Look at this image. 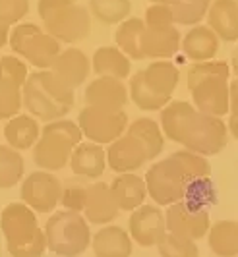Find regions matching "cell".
<instances>
[{
  "label": "cell",
  "instance_id": "obj_1",
  "mask_svg": "<svg viewBox=\"0 0 238 257\" xmlns=\"http://www.w3.org/2000/svg\"><path fill=\"white\" fill-rule=\"evenodd\" d=\"M163 134L184 149L203 157L221 153L226 147L228 128L217 116L199 112L192 103L171 101L161 110Z\"/></svg>",
  "mask_w": 238,
  "mask_h": 257
},
{
  "label": "cell",
  "instance_id": "obj_2",
  "mask_svg": "<svg viewBox=\"0 0 238 257\" xmlns=\"http://www.w3.org/2000/svg\"><path fill=\"white\" fill-rule=\"evenodd\" d=\"M24 106L45 122L60 120L74 106V87H70L53 70L33 72L24 85Z\"/></svg>",
  "mask_w": 238,
  "mask_h": 257
},
{
  "label": "cell",
  "instance_id": "obj_3",
  "mask_svg": "<svg viewBox=\"0 0 238 257\" xmlns=\"http://www.w3.org/2000/svg\"><path fill=\"white\" fill-rule=\"evenodd\" d=\"M81 128L72 120L47 122L41 130L39 142L33 147V161L47 172L62 170L70 163L72 151L81 143Z\"/></svg>",
  "mask_w": 238,
  "mask_h": 257
},
{
  "label": "cell",
  "instance_id": "obj_4",
  "mask_svg": "<svg viewBox=\"0 0 238 257\" xmlns=\"http://www.w3.org/2000/svg\"><path fill=\"white\" fill-rule=\"evenodd\" d=\"M39 16L43 27L56 41L78 43L91 31L89 10L76 0H39Z\"/></svg>",
  "mask_w": 238,
  "mask_h": 257
},
{
  "label": "cell",
  "instance_id": "obj_5",
  "mask_svg": "<svg viewBox=\"0 0 238 257\" xmlns=\"http://www.w3.org/2000/svg\"><path fill=\"white\" fill-rule=\"evenodd\" d=\"M49 249L60 257H78L91 245V232L81 213L58 211L45 224Z\"/></svg>",
  "mask_w": 238,
  "mask_h": 257
},
{
  "label": "cell",
  "instance_id": "obj_6",
  "mask_svg": "<svg viewBox=\"0 0 238 257\" xmlns=\"http://www.w3.org/2000/svg\"><path fill=\"white\" fill-rule=\"evenodd\" d=\"M10 47L39 70H53L56 58L60 56V41L35 24L16 26L10 33Z\"/></svg>",
  "mask_w": 238,
  "mask_h": 257
},
{
  "label": "cell",
  "instance_id": "obj_7",
  "mask_svg": "<svg viewBox=\"0 0 238 257\" xmlns=\"http://www.w3.org/2000/svg\"><path fill=\"white\" fill-rule=\"evenodd\" d=\"M147 195L157 205H172L186 197L188 180L171 157L151 165L146 174Z\"/></svg>",
  "mask_w": 238,
  "mask_h": 257
},
{
  "label": "cell",
  "instance_id": "obj_8",
  "mask_svg": "<svg viewBox=\"0 0 238 257\" xmlns=\"http://www.w3.org/2000/svg\"><path fill=\"white\" fill-rule=\"evenodd\" d=\"M78 126L81 134L97 145H110L124 136L128 128V114L124 110H105L97 106H83L79 110Z\"/></svg>",
  "mask_w": 238,
  "mask_h": 257
},
{
  "label": "cell",
  "instance_id": "obj_9",
  "mask_svg": "<svg viewBox=\"0 0 238 257\" xmlns=\"http://www.w3.org/2000/svg\"><path fill=\"white\" fill-rule=\"evenodd\" d=\"M165 220H167V232L188 240H199L211 228L207 209L194 205L186 199L169 205L165 213Z\"/></svg>",
  "mask_w": 238,
  "mask_h": 257
},
{
  "label": "cell",
  "instance_id": "obj_10",
  "mask_svg": "<svg viewBox=\"0 0 238 257\" xmlns=\"http://www.w3.org/2000/svg\"><path fill=\"white\" fill-rule=\"evenodd\" d=\"M62 184L53 172H31L22 184V201L37 213H51L60 203Z\"/></svg>",
  "mask_w": 238,
  "mask_h": 257
},
{
  "label": "cell",
  "instance_id": "obj_11",
  "mask_svg": "<svg viewBox=\"0 0 238 257\" xmlns=\"http://www.w3.org/2000/svg\"><path fill=\"white\" fill-rule=\"evenodd\" d=\"M0 230L8 247H18L31 242L41 230L35 211L26 203H10L0 215Z\"/></svg>",
  "mask_w": 238,
  "mask_h": 257
},
{
  "label": "cell",
  "instance_id": "obj_12",
  "mask_svg": "<svg viewBox=\"0 0 238 257\" xmlns=\"http://www.w3.org/2000/svg\"><path fill=\"white\" fill-rule=\"evenodd\" d=\"M192 101L199 112L205 114L223 116L230 110V87L228 77H207L199 81L196 87H192Z\"/></svg>",
  "mask_w": 238,
  "mask_h": 257
},
{
  "label": "cell",
  "instance_id": "obj_13",
  "mask_svg": "<svg viewBox=\"0 0 238 257\" xmlns=\"http://www.w3.org/2000/svg\"><path fill=\"white\" fill-rule=\"evenodd\" d=\"M130 236L138 245H157L167 234V220L163 211L155 205H142L130 215Z\"/></svg>",
  "mask_w": 238,
  "mask_h": 257
},
{
  "label": "cell",
  "instance_id": "obj_14",
  "mask_svg": "<svg viewBox=\"0 0 238 257\" xmlns=\"http://www.w3.org/2000/svg\"><path fill=\"white\" fill-rule=\"evenodd\" d=\"M87 106H97L105 110H122L128 103V89L116 77H97L85 87Z\"/></svg>",
  "mask_w": 238,
  "mask_h": 257
},
{
  "label": "cell",
  "instance_id": "obj_15",
  "mask_svg": "<svg viewBox=\"0 0 238 257\" xmlns=\"http://www.w3.org/2000/svg\"><path fill=\"white\" fill-rule=\"evenodd\" d=\"M147 155L140 142L124 134L116 142H112L106 149V165L112 168L114 172L120 174H130L134 170L142 168L146 165Z\"/></svg>",
  "mask_w": 238,
  "mask_h": 257
},
{
  "label": "cell",
  "instance_id": "obj_16",
  "mask_svg": "<svg viewBox=\"0 0 238 257\" xmlns=\"http://www.w3.org/2000/svg\"><path fill=\"white\" fill-rule=\"evenodd\" d=\"M83 213H85V219L93 224H108L118 217L120 207L110 192V184L93 182Z\"/></svg>",
  "mask_w": 238,
  "mask_h": 257
},
{
  "label": "cell",
  "instance_id": "obj_17",
  "mask_svg": "<svg viewBox=\"0 0 238 257\" xmlns=\"http://www.w3.org/2000/svg\"><path fill=\"white\" fill-rule=\"evenodd\" d=\"M182 39L174 26L171 27H147L142 39V51L144 58H157L165 60L180 49Z\"/></svg>",
  "mask_w": 238,
  "mask_h": 257
},
{
  "label": "cell",
  "instance_id": "obj_18",
  "mask_svg": "<svg viewBox=\"0 0 238 257\" xmlns=\"http://www.w3.org/2000/svg\"><path fill=\"white\" fill-rule=\"evenodd\" d=\"M70 167L76 176L87 178V180H97L106 167V151L97 145V143H79L72 151L70 157Z\"/></svg>",
  "mask_w": 238,
  "mask_h": 257
},
{
  "label": "cell",
  "instance_id": "obj_19",
  "mask_svg": "<svg viewBox=\"0 0 238 257\" xmlns=\"http://www.w3.org/2000/svg\"><path fill=\"white\" fill-rule=\"evenodd\" d=\"M132 236L122 226H103L91 238L95 257H130L132 255Z\"/></svg>",
  "mask_w": 238,
  "mask_h": 257
},
{
  "label": "cell",
  "instance_id": "obj_20",
  "mask_svg": "<svg viewBox=\"0 0 238 257\" xmlns=\"http://www.w3.org/2000/svg\"><path fill=\"white\" fill-rule=\"evenodd\" d=\"M209 29L226 43L238 41V2L215 0L207 12Z\"/></svg>",
  "mask_w": 238,
  "mask_h": 257
},
{
  "label": "cell",
  "instance_id": "obj_21",
  "mask_svg": "<svg viewBox=\"0 0 238 257\" xmlns=\"http://www.w3.org/2000/svg\"><path fill=\"white\" fill-rule=\"evenodd\" d=\"M182 51L194 62H205L211 60L219 51V37L209 27L196 26L192 27L182 39Z\"/></svg>",
  "mask_w": 238,
  "mask_h": 257
},
{
  "label": "cell",
  "instance_id": "obj_22",
  "mask_svg": "<svg viewBox=\"0 0 238 257\" xmlns=\"http://www.w3.org/2000/svg\"><path fill=\"white\" fill-rule=\"evenodd\" d=\"M110 192L114 195L120 211H136L146 201L147 186L146 180L136 174H120L110 184Z\"/></svg>",
  "mask_w": 238,
  "mask_h": 257
},
{
  "label": "cell",
  "instance_id": "obj_23",
  "mask_svg": "<svg viewBox=\"0 0 238 257\" xmlns=\"http://www.w3.org/2000/svg\"><path fill=\"white\" fill-rule=\"evenodd\" d=\"M89 58L79 51V49H68L60 52V56L56 58L53 66V72L56 76H60L66 81L70 87H79L83 85V81L89 76Z\"/></svg>",
  "mask_w": 238,
  "mask_h": 257
},
{
  "label": "cell",
  "instance_id": "obj_24",
  "mask_svg": "<svg viewBox=\"0 0 238 257\" xmlns=\"http://www.w3.org/2000/svg\"><path fill=\"white\" fill-rule=\"evenodd\" d=\"M93 72L97 77H130V58L118 47H101L93 54Z\"/></svg>",
  "mask_w": 238,
  "mask_h": 257
},
{
  "label": "cell",
  "instance_id": "obj_25",
  "mask_svg": "<svg viewBox=\"0 0 238 257\" xmlns=\"http://www.w3.org/2000/svg\"><path fill=\"white\" fill-rule=\"evenodd\" d=\"M4 136L10 147L16 151H26L35 147V143L41 138V128L35 118L27 114H18L8 120L6 128H4Z\"/></svg>",
  "mask_w": 238,
  "mask_h": 257
},
{
  "label": "cell",
  "instance_id": "obj_26",
  "mask_svg": "<svg viewBox=\"0 0 238 257\" xmlns=\"http://www.w3.org/2000/svg\"><path fill=\"white\" fill-rule=\"evenodd\" d=\"M144 81L151 89L161 97H169L171 99L176 85H178V68L172 64L171 60H155L147 66L146 70H142Z\"/></svg>",
  "mask_w": 238,
  "mask_h": 257
},
{
  "label": "cell",
  "instance_id": "obj_27",
  "mask_svg": "<svg viewBox=\"0 0 238 257\" xmlns=\"http://www.w3.org/2000/svg\"><path fill=\"white\" fill-rule=\"evenodd\" d=\"M126 134L140 142V145L144 147V151L147 155V161L157 159L161 151H163V147H165L161 126L155 120H151V118H138V120H134Z\"/></svg>",
  "mask_w": 238,
  "mask_h": 257
},
{
  "label": "cell",
  "instance_id": "obj_28",
  "mask_svg": "<svg viewBox=\"0 0 238 257\" xmlns=\"http://www.w3.org/2000/svg\"><path fill=\"white\" fill-rule=\"evenodd\" d=\"M144 31H146V22L140 18L124 20L116 29V35H114L116 45L132 60H144V51H142Z\"/></svg>",
  "mask_w": 238,
  "mask_h": 257
},
{
  "label": "cell",
  "instance_id": "obj_29",
  "mask_svg": "<svg viewBox=\"0 0 238 257\" xmlns=\"http://www.w3.org/2000/svg\"><path fill=\"white\" fill-rule=\"evenodd\" d=\"M209 247L219 257H238V222L217 220L209 228Z\"/></svg>",
  "mask_w": 238,
  "mask_h": 257
},
{
  "label": "cell",
  "instance_id": "obj_30",
  "mask_svg": "<svg viewBox=\"0 0 238 257\" xmlns=\"http://www.w3.org/2000/svg\"><path fill=\"white\" fill-rule=\"evenodd\" d=\"M130 97L136 103V106L142 110H161L171 103L169 97H161L147 85L144 81V76H142V70L136 72L130 79Z\"/></svg>",
  "mask_w": 238,
  "mask_h": 257
},
{
  "label": "cell",
  "instance_id": "obj_31",
  "mask_svg": "<svg viewBox=\"0 0 238 257\" xmlns=\"http://www.w3.org/2000/svg\"><path fill=\"white\" fill-rule=\"evenodd\" d=\"M89 10L91 14L106 26L122 24L130 12H132V2L130 0H89Z\"/></svg>",
  "mask_w": 238,
  "mask_h": 257
},
{
  "label": "cell",
  "instance_id": "obj_32",
  "mask_svg": "<svg viewBox=\"0 0 238 257\" xmlns=\"http://www.w3.org/2000/svg\"><path fill=\"white\" fill-rule=\"evenodd\" d=\"M24 174V159L22 153L14 147L0 145V190L14 188L22 180Z\"/></svg>",
  "mask_w": 238,
  "mask_h": 257
},
{
  "label": "cell",
  "instance_id": "obj_33",
  "mask_svg": "<svg viewBox=\"0 0 238 257\" xmlns=\"http://www.w3.org/2000/svg\"><path fill=\"white\" fill-rule=\"evenodd\" d=\"M171 10L174 24L180 26H196L211 8V0H171Z\"/></svg>",
  "mask_w": 238,
  "mask_h": 257
},
{
  "label": "cell",
  "instance_id": "obj_34",
  "mask_svg": "<svg viewBox=\"0 0 238 257\" xmlns=\"http://www.w3.org/2000/svg\"><path fill=\"white\" fill-rule=\"evenodd\" d=\"M171 159L178 165V168L182 170V174H184V178L188 182L199 180V178H209V174H211V167L207 163V157H203V155L182 149V151L172 153Z\"/></svg>",
  "mask_w": 238,
  "mask_h": 257
},
{
  "label": "cell",
  "instance_id": "obj_35",
  "mask_svg": "<svg viewBox=\"0 0 238 257\" xmlns=\"http://www.w3.org/2000/svg\"><path fill=\"white\" fill-rule=\"evenodd\" d=\"M89 188L91 184L87 178H70L62 184V195H60V203L66 211H74V213H81L85 211V203L89 197Z\"/></svg>",
  "mask_w": 238,
  "mask_h": 257
},
{
  "label": "cell",
  "instance_id": "obj_36",
  "mask_svg": "<svg viewBox=\"0 0 238 257\" xmlns=\"http://www.w3.org/2000/svg\"><path fill=\"white\" fill-rule=\"evenodd\" d=\"M157 249L161 257H199L196 240H188L171 232L163 236V240L157 244Z\"/></svg>",
  "mask_w": 238,
  "mask_h": 257
},
{
  "label": "cell",
  "instance_id": "obj_37",
  "mask_svg": "<svg viewBox=\"0 0 238 257\" xmlns=\"http://www.w3.org/2000/svg\"><path fill=\"white\" fill-rule=\"evenodd\" d=\"M228 77L230 76V70L228 64L223 60H205V62H196L188 70V76H186V83H188V89L196 87L199 81L207 79V77Z\"/></svg>",
  "mask_w": 238,
  "mask_h": 257
},
{
  "label": "cell",
  "instance_id": "obj_38",
  "mask_svg": "<svg viewBox=\"0 0 238 257\" xmlns=\"http://www.w3.org/2000/svg\"><path fill=\"white\" fill-rule=\"evenodd\" d=\"M24 93L22 87L8 79H0V118H14L22 110Z\"/></svg>",
  "mask_w": 238,
  "mask_h": 257
},
{
  "label": "cell",
  "instance_id": "obj_39",
  "mask_svg": "<svg viewBox=\"0 0 238 257\" xmlns=\"http://www.w3.org/2000/svg\"><path fill=\"white\" fill-rule=\"evenodd\" d=\"M184 199L199 207H205L207 203H213L215 201V192H213V186L209 178H199V180L188 182Z\"/></svg>",
  "mask_w": 238,
  "mask_h": 257
},
{
  "label": "cell",
  "instance_id": "obj_40",
  "mask_svg": "<svg viewBox=\"0 0 238 257\" xmlns=\"http://www.w3.org/2000/svg\"><path fill=\"white\" fill-rule=\"evenodd\" d=\"M0 64H2V77L4 79L12 81L20 87L26 85L27 77H29V70L18 56H2Z\"/></svg>",
  "mask_w": 238,
  "mask_h": 257
},
{
  "label": "cell",
  "instance_id": "obj_41",
  "mask_svg": "<svg viewBox=\"0 0 238 257\" xmlns=\"http://www.w3.org/2000/svg\"><path fill=\"white\" fill-rule=\"evenodd\" d=\"M29 12V0H0V22L2 24H18Z\"/></svg>",
  "mask_w": 238,
  "mask_h": 257
},
{
  "label": "cell",
  "instance_id": "obj_42",
  "mask_svg": "<svg viewBox=\"0 0 238 257\" xmlns=\"http://www.w3.org/2000/svg\"><path fill=\"white\" fill-rule=\"evenodd\" d=\"M47 249H49V245H47L45 230H39L31 242L18 245V247H8V253L12 257H43Z\"/></svg>",
  "mask_w": 238,
  "mask_h": 257
},
{
  "label": "cell",
  "instance_id": "obj_43",
  "mask_svg": "<svg viewBox=\"0 0 238 257\" xmlns=\"http://www.w3.org/2000/svg\"><path fill=\"white\" fill-rule=\"evenodd\" d=\"M147 27H171L174 26V16L169 4H153L146 10Z\"/></svg>",
  "mask_w": 238,
  "mask_h": 257
},
{
  "label": "cell",
  "instance_id": "obj_44",
  "mask_svg": "<svg viewBox=\"0 0 238 257\" xmlns=\"http://www.w3.org/2000/svg\"><path fill=\"white\" fill-rule=\"evenodd\" d=\"M230 87V110H238V77L228 83Z\"/></svg>",
  "mask_w": 238,
  "mask_h": 257
},
{
  "label": "cell",
  "instance_id": "obj_45",
  "mask_svg": "<svg viewBox=\"0 0 238 257\" xmlns=\"http://www.w3.org/2000/svg\"><path fill=\"white\" fill-rule=\"evenodd\" d=\"M228 132L232 134V138L238 140V110H230V118H228Z\"/></svg>",
  "mask_w": 238,
  "mask_h": 257
},
{
  "label": "cell",
  "instance_id": "obj_46",
  "mask_svg": "<svg viewBox=\"0 0 238 257\" xmlns=\"http://www.w3.org/2000/svg\"><path fill=\"white\" fill-rule=\"evenodd\" d=\"M6 41H10V26L0 22V49L6 45Z\"/></svg>",
  "mask_w": 238,
  "mask_h": 257
},
{
  "label": "cell",
  "instance_id": "obj_47",
  "mask_svg": "<svg viewBox=\"0 0 238 257\" xmlns=\"http://www.w3.org/2000/svg\"><path fill=\"white\" fill-rule=\"evenodd\" d=\"M232 70H234V74L238 77V49L232 52Z\"/></svg>",
  "mask_w": 238,
  "mask_h": 257
},
{
  "label": "cell",
  "instance_id": "obj_48",
  "mask_svg": "<svg viewBox=\"0 0 238 257\" xmlns=\"http://www.w3.org/2000/svg\"><path fill=\"white\" fill-rule=\"evenodd\" d=\"M153 4H171V0H151Z\"/></svg>",
  "mask_w": 238,
  "mask_h": 257
},
{
  "label": "cell",
  "instance_id": "obj_49",
  "mask_svg": "<svg viewBox=\"0 0 238 257\" xmlns=\"http://www.w3.org/2000/svg\"><path fill=\"white\" fill-rule=\"evenodd\" d=\"M0 79H2V64H0Z\"/></svg>",
  "mask_w": 238,
  "mask_h": 257
},
{
  "label": "cell",
  "instance_id": "obj_50",
  "mask_svg": "<svg viewBox=\"0 0 238 257\" xmlns=\"http://www.w3.org/2000/svg\"><path fill=\"white\" fill-rule=\"evenodd\" d=\"M0 136H2V134H0Z\"/></svg>",
  "mask_w": 238,
  "mask_h": 257
}]
</instances>
